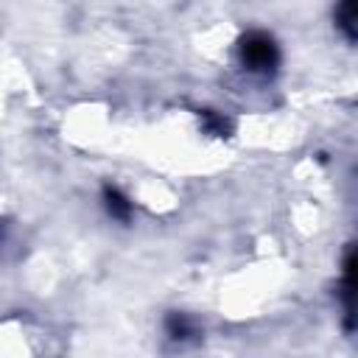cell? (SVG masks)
I'll return each mask as SVG.
<instances>
[{
	"label": "cell",
	"instance_id": "cell-1",
	"mask_svg": "<svg viewBox=\"0 0 358 358\" xmlns=\"http://www.w3.org/2000/svg\"><path fill=\"white\" fill-rule=\"evenodd\" d=\"M243 62L252 70H271L277 62V50L268 36H249L243 42Z\"/></svg>",
	"mask_w": 358,
	"mask_h": 358
},
{
	"label": "cell",
	"instance_id": "cell-2",
	"mask_svg": "<svg viewBox=\"0 0 358 358\" xmlns=\"http://www.w3.org/2000/svg\"><path fill=\"white\" fill-rule=\"evenodd\" d=\"M106 199H109V210H115V215H120V218H123V215L129 213V204H126V199H120L115 190H109V193H106Z\"/></svg>",
	"mask_w": 358,
	"mask_h": 358
}]
</instances>
